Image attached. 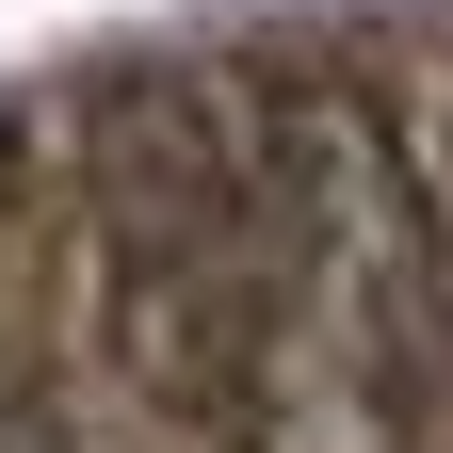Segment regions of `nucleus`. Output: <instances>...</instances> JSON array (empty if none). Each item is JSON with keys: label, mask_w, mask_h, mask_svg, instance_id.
I'll list each match as a JSON object with an SVG mask.
<instances>
[{"label": "nucleus", "mask_w": 453, "mask_h": 453, "mask_svg": "<svg viewBox=\"0 0 453 453\" xmlns=\"http://www.w3.org/2000/svg\"><path fill=\"white\" fill-rule=\"evenodd\" d=\"M437 405H453V324H437V226H421L405 113L357 65H275L226 453H421Z\"/></svg>", "instance_id": "nucleus-1"}, {"label": "nucleus", "mask_w": 453, "mask_h": 453, "mask_svg": "<svg viewBox=\"0 0 453 453\" xmlns=\"http://www.w3.org/2000/svg\"><path fill=\"white\" fill-rule=\"evenodd\" d=\"M0 453H81V421L49 405V372L17 357V340H0Z\"/></svg>", "instance_id": "nucleus-3"}, {"label": "nucleus", "mask_w": 453, "mask_h": 453, "mask_svg": "<svg viewBox=\"0 0 453 453\" xmlns=\"http://www.w3.org/2000/svg\"><path fill=\"white\" fill-rule=\"evenodd\" d=\"M243 308H259V81L113 65L81 113V324L113 388L226 437Z\"/></svg>", "instance_id": "nucleus-2"}]
</instances>
